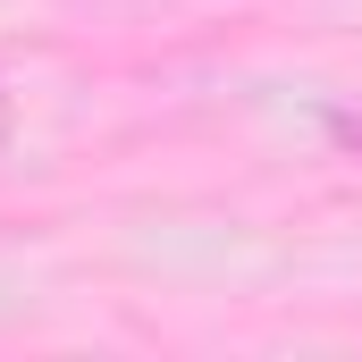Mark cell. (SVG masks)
Listing matches in <instances>:
<instances>
[{
  "instance_id": "2",
  "label": "cell",
  "mask_w": 362,
  "mask_h": 362,
  "mask_svg": "<svg viewBox=\"0 0 362 362\" xmlns=\"http://www.w3.org/2000/svg\"><path fill=\"white\" fill-rule=\"evenodd\" d=\"M0 152H8V85H0Z\"/></svg>"
},
{
  "instance_id": "1",
  "label": "cell",
  "mask_w": 362,
  "mask_h": 362,
  "mask_svg": "<svg viewBox=\"0 0 362 362\" xmlns=\"http://www.w3.org/2000/svg\"><path fill=\"white\" fill-rule=\"evenodd\" d=\"M329 135H337L346 152H362V110H329Z\"/></svg>"
}]
</instances>
